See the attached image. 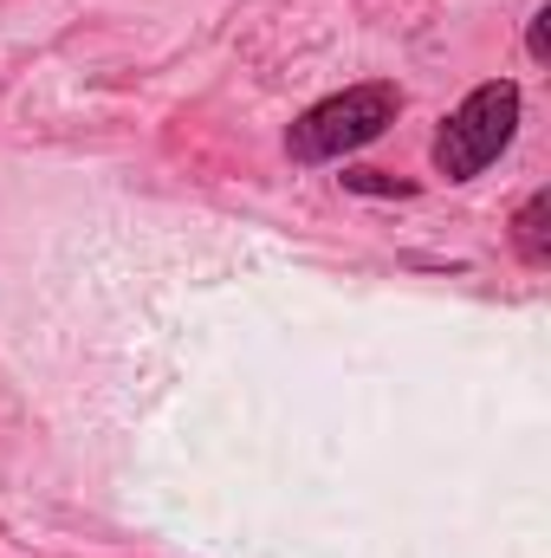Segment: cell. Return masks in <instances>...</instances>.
Listing matches in <instances>:
<instances>
[{
	"label": "cell",
	"mask_w": 551,
	"mask_h": 558,
	"mask_svg": "<svg viewBox=\"0 0 551 558\" xmlns=\"http://www.w3.org/2000/svg\"><path fill=\"white\" fill-rule=\"evenodd\" d=\"M396 118H403V85H390V78L344 85V92H331V98H318L311 111L292 118L285 156H292V162H338V156L377 143Z\"/></svg>",
	"instance_id": "cell-1"
},
{
	"label": "cell",
	"mask_w": 551,
	"mask_h": 558,
	"mask_svg": "<svg viewBox=\"0 0 551 558\" xmlns=\"http://www.w3.org/2000/svg\"><path fill=\"white\" fill-rule=\"evenodd\" d=\"M519 85L513 78H487V85H474L448 118H441V131H434V175H448V182H474L487 162H500L506 156V143L519 131Z\"/></svg>",
	"instance_id": "cell-2"
},
{
	"label": "cell",
	"mask_w": 551,
	"mask_h": 558,
	"mask_svg": "<svg viewBox=\"0 0 551 558\" xmlns=\"http://www.w3.org/2000/svg\"><path fill=\"white\" fill-rule=\"evenodd\" d=\"M513 247H519L532 267H546L551 260V189H532L526 208L513 215Z\"/></svg>",
	"instance_id": "cell-3"
},
{
	"label": "cell",
	"mask_w": 551,
	"mask_h": 558,
	"mask_svg": "<svg viewBox=\"0 0 551 558\" xmlns=\"http://www.w3.org/2000/svg\"><path fill=\"white\" fill-rule=\"evenodd\" d=\"M344 189H357V195H415L409 182H396L383 169H344Z\"/></svg>",
	"instance_id": "cell-4"
},
{
	"label": "cell",
	"mask_w": 551,
	"mask_h": 558,
	"mask_svg": "<svg viewBox=\"0 0 551 558\" xmlns=\"http://www.w3.org/2000/svg\"><path fill=\"white\" fill-rule=\"evenodd\" d=\"M526 52H532L539 65L551 59V7H539V13H532V26H526Z\"/></svg>",
	"instance_id": "cell-5"
}]
</instances>
